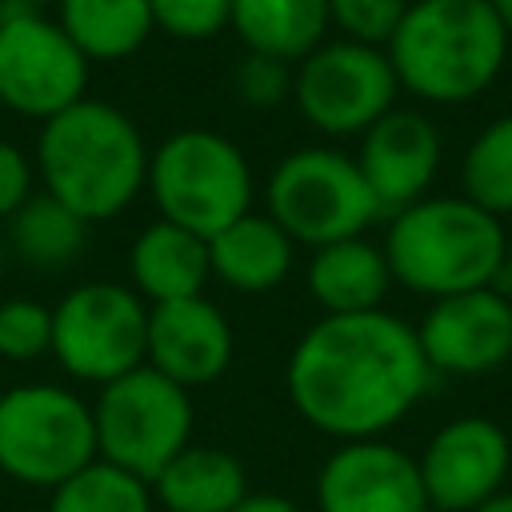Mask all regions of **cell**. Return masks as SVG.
<instances>
[{
  "label": "cell",
  "mask_w": 512,
  "mask_h": 512,
  "mask_svg": "<svg viewBox=\"0 0 512 512\" xmlns=\"http://www.w3.org/2000/svg\"><path fill=\"white\" fill-rule=\"evenodd\" d=\"M208 256H212V280L244 296H264L288 280L296 260V240L268 212L252 208L216 236H208Z\"/></svg>",
  "instance_id": "17"
},
{
  "label": "cell",
  "mask_w": 512,
  "mask_h": 512,
  "mask_svg": "<svg viewBox=\"0 0 512 512\" xmlns=\"http://www.w3.org/2000/svg\"><path fill=\"white\" fill-rule=\"evenodd\" d=\"M424 512H448V508H436V504H428V508H424Z\"/></svg>",
  "instance_id": "37"
},
{
  "label": "cell",
  "mask_w": 512,
  "mask_h": 512,
  "mask_svg": "<svg viewBox=\"0 0 512 512\" xmlns=\"http://www.w3.org/2000/svg\"><path fill=\"white\" fill-rule=\"evenodd\" d=\"M492 4V12L500 16V24H504V32L512 36V0H488Z\"/></svg>",
  "instance_id": "33"
},
{
  "label": "cell",
  "mask_w": 512,
  "mask_h": 512,
  "mask_svg": "<svg viewBox=\"0 0 512 512\" xmlns=\"http://www.w3.org/2000/svg\"><path fill=\"white\" fill-rule=\"evenodd\" d=\"M316 504L320 512H424L428 492L416 456L372 436L344 440L328 452L316 472Z\"/></svg>",
  "instance_id": "14"
},
{
  "label": "cell",
  "mask_w": 512,
  "mask_h": 512,
  "mask_svg": "<svg viewBox=\"0 0 512 512\" xmlns=\"http://www.w3.org/2000/svg\"><path fill=\"white\" fill-rule=\"evenodd\" d=\"M472 512H512V488H504V492L488 496V500H484V504H476Z\"/></svg>",
  "instance_id": "32"
},
{
  "label": "cell",
  "mask_w": 512,
  "mask_h": 512,
  "mask_svg": "<svg viewBox=\"0 0 512 512\" xmlns=\"http://www.w3.org/2000/svg\"><path fill=\"white\" fill-rule=\"evenodd\" d=\"M84 84L88 56L60 20L8 0L0 20V104L32 120H52L84 100Z\"/></svg>",
  "instance_id": "11"
},
{
  "label": "cell",
  "mask_w": 512,
  "mask_h": 512,
  "mask_svg": "<svg viewBox=\"0 0 512 512\" xmlns=\"http://www.w3.org/2000/svg\"><path fill=\"white\" fill-rule=\"evenodd\" d=\"M304 288L316 300L320 316L376 312L384 308V296L392 288V268L380 244L352 236V240L312 248L304 264Z\"/></svg>",
  "instance_id": "19"
},
{
  "label": "cell",
  "mask_w": 512,
  "mask_h": 512,
  "mask_svg": "<svg viewBox=\"0 0 512 512\" xmlns=\"http://www.w3.org/2000/svg\"><path fill=\"white\" fill-rule=\"evenodd\" d=\"M440 128L428 112L392 108L380 116L356 148V164L380 204V216H396L408 204L424 200L440 172Z\"/></svg>",
  "instance_id": "15"
},
{
  "label": "cell",
  "mask_w": 512,
  "mask_h": 512,
  "mask_svg": "<svg viewBox=\"0 0 512 512\" xmlns=\"http://www.w3.org/2000/svg\"><path fill=\"white\" fill-rule=\"evenodd\" d=\"M500 288H512V232H508V252H504V276H500Z\"/></svg>",
  "instance_id": "34"
},
{
  "label": "cell",
  "mask_w": 512,
  "mask_h": 512,
  "mask_svg": "<svg viewBox=\"0 0 512 512\" xmlns=\"http://www.w3.org/2000/svg\"><path fill=\"white\" fill-rule=\"evenodd\" d=\"M152 504L156 496L148 480L96 456L88 468L52 488L48 512H152Z\"/></svg>",
  "instance_id": "25"
},
{
  "label": "cell",
  "mask_w": 512,
  "mask_h": 512,
  "mask_svg": "<svg viewBox=\"0 0 512 512\" xmlns=\"http://www.w3.org/2000/svg\"><path fill=\"white\" fill-rule=\"evenodd\" d=\"M416 336L436 376H488L512 360V300L500 284L432 300Z\"/></svg>",
  "instance_id": "13"
},
{
  "label": "cell",
  "mask_w": 512,
  "mask_h": 512,
  "mask_svg": "<svg viewBox=\"0 0 512 512\" xmlns=\"http://www.w3.org/2000/svg\"><path fill=\"white\" fill-rule=\"evenodd\" d=\"M416 464L428 504L472 512L488 496L512 488V436L488 416H456L432 432Z\"/></svg>",
  "instance_id": "12"
},
{
  "label": "cell",
  "mask_w": 512,
  "mask_h": 512,
  "mask_svg": "<svg viewBox=\"0 0 512 512\" xmlns=\"http://www.w3.org/2000/svg\"><path fill=\"white\" fill-rule=\"evenodd\" d=\"M128 272L144 304H172V300L204 296L212 280L208 240L172 220H152L132 240Z\"/></svg>",
  "instance_id": "18"
},
{
  "label": "cell",
  "mask_w": 512,
  "mask_h": 512,
  "mask_svg": "<svg viewBox=\"0 0 512 512\" xmlns=\"http://www.w3.org/2000/svg\"><path fill=\"white\" fill-rule=\"evenodd\" d=\"M264 212L304 248L364 236L384 220L356 156L328 144H308L276 160L264 184Z\"/></svg>",
  "instance_id": "6"
},
{
  "label": "cell",
  "mask_w": 512,
  "mask_h": 512,
  "mask_svg": "<svg viewBox=\"0 0 512 512\" xmlns=\"http://www.w3.org/2000/svg\"><path fill=\"white\" fill-rule=\"evenodd\" d=\"M4 12H8V0H0V20H4Z\"/></svg>",
  "instance_id": "38"
},
{
  "label": "cell",
  "mask_w": 512,
  "mask_h": 512,
  "mask_svg": "<svg viewBox=\"0 0 512 512\" xmlns=\"http://www.w3.org/2000/svg\"><path fill=\"white\" fill-rule=\"evenodd\" d=\"M464 196L476 200L496 220L512 216V112L484 124L460 160Z\"/></svg>",
  "instance_id": "24"
},
{
  "label": "cell",
  "mask_w": 512,
  "mask_h": 512,
  "mask_svg": "<svg viewBox=\"0 0 512 512\" xmlns=\"http://www.w3.org/2000/svg\"><path fill=\"white\" fill-rule=\"evenodd\" d=\"M52 356L88 384H112L148 360V304L136 288L92 280L52 308Z\"/></svg>",
  "instance_id": "9"
},
{
  "label": "cell",
  "mask_w": 512,
  "mask_h": 512,
  "mask_svg": "<svg viewBox=\"0 0 512 512\" xmlns=\"http://www.w3.org/2000/svg\"><path fill=\"white\" fill-rule=\"evenodd\" d=\"M92 404L56 384H20L0 396V472L56 488L96 460Z\"/></svg>",
  "instance_id": "8"
},
{
  "label": "cell",
  "mask_w": 512,
  "mask_h": 512,
  "mask_svg": "<svg viewBox=\"0 0 512 512\" xmlns=\"http://www.w3.org/2000/svg\"><path fill=\"white\" fill-rule=\"evenodd\" d=\"M248 492L244 464L212 444H188L152 480V496L168 512H232Z\"/></svg>",
  "instance_id": "20"
},
{
  "label": "cell",
  "mask_w": 512,
  "mask_h": 512,
  "mask_svg": "<svg viewBox=\"0 0 512 512\" xmlns=\"http://www.w3.org/2000/svg\"><path fill=\"white\" fill-rule=\"evenodd\" d=\"M400 80L384 48L356 40H324L292 72V104L308 128L344 140L364 136L380 116L396 108Z\"/></svg>",
  "instance_id": "10"
},
{
  "label": "cell",
  "mask_w": 512,
  "mask_h": 512,
  "mask_svg": "<svg viewBox=\"0 0 512 512\" xmlns=\"http://www.w3.org/2000/svg\"><path fill=\"white\" fill-rule=\"evenodd\" d=\"M384 52L400 92L420 104H468L500 80L512 36L488 0H412Z\"/></svg>",
  "instance_id": "3"
},
{
  "label": "cell",
  "mask_w": 512,
  "mask_h": 512,
  "mask_svg": "<svg viewBox=\"0 0 512 512\" xmlns=\"http://www.w3.org/2000/svg\"><path fill=\"white\" fill-rule=\"evenodd\" d=\"M4 260H8V244H4V232H0V272H4Z\"/></svg>",
  "instance_id": "36"
},
{
  "label": "cell",
  "mask_w": 512,
  "mask_h": 512,
  "mask_svg": "<svg viewBox=\"0 0 512 512\" xmlns=\"http://www.w3.org/2000/svg\"><path fill=\"white\" fill-rule=\"evenodd\" d=\"M28 196H32V164L16 144L0 140V220H8Z\"/></svg>",
  "instance_id": "30"
},
{
  "label": "cell",
  "mask_w": 512,
  "mask_h": 512,
  "mask_svg": "<svg viewBox=\"0 0 512 512\" xmlns=\"http://www.w3.org/2000/svg\"><path fill=\"white\" fill-rule=\"evenodd\" d=\"M152 24L176 40H212L232 28V0H148Z\"/></svg>",
  "instance_id": "28"
},
{
  "label": "cell",
  "mask_w": 512,
  "mask_h": 512,
  "mask_svg": "<svg viewBox=\"0 0 512 512\" xmlns=\"http://www.w3.org/2000/svg\"><path fill=\"white\" fill-rule=\"evenodd\" d=\"M148 160L152 152L136 120L88 96L44 120L36 144L44 192L88 224L120 216L148 188Z\"/></svg>",
  "instance_id": "2"
},
{
  "label": "cell",
  "mask_w": 512,
  "mask_h": 512,
  "mask_svg": "<svg viewBox=\"0 0 512 512\" xmlns=\"http://www.w3.org/2000/svg\"><path fill=\"white\" fill-rule=\"evenodd\" d=\"M92 420L100 460L148 484L192 444L188 388H180L148 364L104 384L100 400L92 404Z\"/></svg>",
  "instance_id": "7"
},
{
  "label": "cell",
  "mask_w": 512,
  "mask_h": 512,
  "mask_svg": "<svg viewBox=\"0 0 512 512\" xmlns=\"http://www.w3.org/2000/svg\"><path fill=\"white\" fill-rule=\"evenodd\" d=\"M408 4L412 0H328V16L344 40H356L368 48H388Z\"/></svg>",
  "instance_id": "26"
},
{
  "label": "cell",
  "mask_w": 512,
  "mask_h": 512,
  "mask_svg": "<svg viewBox=\"0 0 512 512\" xmlns=\"http://www.w3.org/2000/svg\"><path fill=\"white\" fill-rule=\"evenodd\" d=\"M8 252H16L28 268L60 272L80 260L88 244V220H80L72 208H64L56 196L36 192L28 196L12 216L4 232Z\"/></svg>",
  "instance_id": "23"
},
{
  "label": "cell",
  "mask_w": 512,
  "mask_h": 512,
  "mask_svg": "<svg viewBox=\"0 0 512 512\" xmlns=\"http://www.w3.org/2000/svg\"><path fill=\"white\" fill-rule=\"evenodd\" d=\"M292 72L296 64H284L276 56H260V52H248L240 64H236V96L244 108H256V112H272L280 108L284 100H292Z\"/></svg>",
  "instance_id": "29"
},
{
  "label": "cell",
  "mask_w": 512,
  "mask_h": 512,
  "mask_svg": "<svg viewBox=\"0 0 512 512\" xmlns=\"http://www.w3.org/2000/svg\"><path fill=\"white\" fill-rule=\"evenodd\" d=\"M52 352V308L36 300L0 304V360H36Z\"/></svg>",
  "instance_id": "27"
},
{
  "label": "cell",
  "mask_w": 512,
  "mask_h": 512,
  "mask_svg": "<svg viewBox=\"0 0 512 512\" xmlns=\"http://www.w3.org/2000/svg\"><path fill=\"white\" fill-rule=\"evenodd\" d=\"M148 192L160 220L216 236L256 200V176L240 144L212 128H180L152 148Z\"/></svg>",
  "instance_id": "5"
},
{
  "label": "cell",
  "mask_w": 512,
  "mask_h": 512,
  "mask_svg": "<svg viewBox=\"0 0 512 512\" xmlns=\"http://www.w3.org/2000/svg\"><path fill=\"white\" fill-rule=\"evenodd\" d=\"M60 28L92 60H128L156 32L148 0H60Z\"/></svg>",
  "instance_id": "22"
},
{
  "label": "cell",
  "mask_w": 512,
  "mask_h": 512,
  "mask_svg": "<svg viewBox=\"0 0 512 512\" xmlns=\"http://www.w3.org/2000/svg\"><path fill=\"white\" fill-rule=\"evenodd\" d=\"M384 260L392 284L444 300L472 288H492L504 276L508 228L476 200L460 196H424L404 212L388 216Z\"/></svg>",
  "instance_id": "4"
},
{
  "label": "cell",
  "mask_w": 512,
  "mask_h": 512,
  "mask_svg": "<svg viewBox=\"0 0 512 512\" xmlns=\"http://www.w3.org/2000/svg\"><path fill=\"white\" fill-rule=\"evenodd\" d=\"M236 336L228 316L208 296L148 304V368L180 388H204L232 364Z\"/></svg>",
  "instance_id": "16"
},
{
  "label": "cell",
  "mask_w": 512,
  "mask_h": 512,
  "mask_svg": "<svg viewBox=\"0 0 512 512\" xmlns=\"http://www.w3.org/2000/svg\"><path fill=\"white\" fill-rule=\"evenodd\" d=\"M232 512H300V504H292L280 492H248Z\"/></svg>",
  "instance_id": "31"
},
{
  "label": "cell",
  "mask_w": 512,
  "mask_h": 512,
  "mask_svg": "<svg viewBox=\"0 0 512 512\" xmlns=\"http://www.w3.org/2000/svg\"><path fill=\"white\" fill-rule=\"evenodd\" d=\"M12 4H24V8H36V12H40V8H48V4H60V0H12Z\"/></svg>",
  "instance_id": "35"
},
{
  "label": "cell",
  "mask_w": 512,
  "mask_h": 512,
  "mask_svg": "<svg viewBox=\"0 0 512 512\" xmlns=\"http://www.w3.org/2000/svg\"><path fill=\"white\" fill-rule=\"evenodd\" d=\"M328 0H232V32L248 52L300 64L328 40Z\"/></svg>",
  "instance_id": "21"
},
{
  "label": "cell",
  "mask_w": 512,
  "mask_h": 512,
  "mask_svg": "<svg viewBox=\"0 0 512 512\" xmlns=\"http://www.w3.org/2000/svg\"><path fill=\"white\" fill-rule=\"evenodd\" d=\"M416 324L376 308L320 316L292 344L284 388L304 424L344 440H372L396 428L432 388Z\"/></svg>",
  "instance_id": "1"
}]
</instances>
